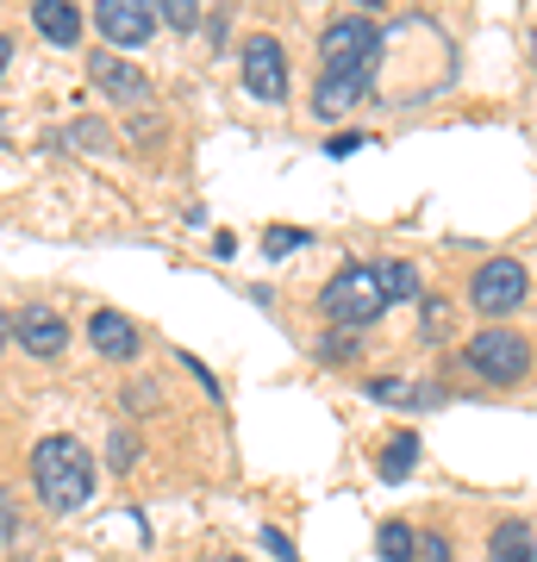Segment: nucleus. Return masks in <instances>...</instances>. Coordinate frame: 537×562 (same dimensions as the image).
Returning a JSON list of instances; mask_svg holds the SVG:
<instances>
[{
  "instance_id": "obj_25",
  "label": "nucleus",
  "mask_w": 537,
  "mask_h": 562,
  "mask_svg": "<svg viewBox=\"0 0 537 562\" xmlns=\"http://www.w3.org/2000/svg\"><path fill=\"white\" fill-rule=\"evenodd\" d=\"M163 13H169V25H194V20H200V7H194V0H169Z\"/></svg>"
},
{
  "instance_id": "obj_5",
  "label": "nucleus",
  "mask_w": 537,
  "mask_h": 562,
  "mask_svg": "<svg viewBox=\"0 0 537 562\" xmlns=\"http://www.w3.org/2000/svg\"><path fill=\"white\" fill-rule=\"evenodd\" d=\"M525 294H532V276H525V262H513V257H488L476 269V288H469L476 313H488V319L518 313V306H525Z\"/></svg>"
},
{
  "instance_id": "obj_26",
  "label": "nucleus",
  "mask_w": 537,
  "mask_h": 562,
  "mask_svg": "<svg viewBox=\"0 0 537 562\" xmlns=\"http://www.w3.org/2000/svg\"><path fill=\"white\" fill-rule=\"evenodd\" d=\"M357 132H338V138H332V144H325V157H350V150H357Z\"/></svg>"
},
{
  "instance_id": "obj_18",
  "label": "nucleus",
  "mask_w": 537,
  "mask_h": 562,
  "mask_svg": "<svg viewBox=\"0 0 537 562\" xmlns=\"http://www.w3.org/2000/svg\"><path fill=\"white\" fill-rule=\"evenodd\" d=\"M369 401H432V387H413V382H369Z\"/></svg>"
},
{
  "instance_id": "obj_21",
  "label": "nucleus",
  "mask_w": 537,
  "mask_h": 562,
  "mask_svg": "<svg viewBox=\"0 0 537 562\" xmlns=\"http://www.w3.org/2000/svg\"><path fill=\"white\" fill-rule=\"evenodd\" d=\"M13 538H20V501H13V494L0 487V550H7Z\"/></svg>"
},
{
  "instance_id": "obj_8",
  "label": "nucleus",
  "mask_w": 537,
  "mask_h": 562,
  "mask_svg": "<svg viewBox=\"0 0 537 562\" xmlns=\"http://www.w3.org/2000/svg\"><path fill=\"white\" fill-rule=\"evenodd\" d=\"M88 76H94V88L113 106H150V76H138V69L125 57H113V50H94V57H88Z\"/></svg>"
},
{
  "instance_id": "obj_17",
  "label": "nucleus",
  "mask_w": 537,
  "mask_h": 562,
  "mask_svg": "<svg viewBox=\"0 0 537 562\" xmlns=\"http://www.w3.org/2000/svg\"><path fill=\"white\" fill-rule=\"evenodd\" d=\"M306 244H313V232H300V225H269L262 232V250L269 257H288V250H306Z\"/></svg>"
},
{
  "instance_id": "obj_14",
  "label": "nucleus",
  "mask_w": 537,
  "mask_h": 562,
  "mask_svg": "<svg viewBox=\"0 0 537 562\" xmlns=\"http://www.w3.org/2000/svg\"><path fill=\"white\" fill-rule=\"evenodd\" d=\"M369 269H376L388 306H394V301H418V269L406 257H381V262H369Z\"/></svg>"
},
{
  "instance_id": "obj_29",
  "label": "nucleus",
  "mask_w": 537,
  "mask_h": 562,
  "mask_svg": "<svg viewBox=\"0 0 537 562\" xmlns=\"http://www.w3.org/2000/svg\"><path fill=\"white\" fill-rule=\"evenodd\" d=\"M225 562H244V557H225Z\"/></svg>"
},
{
  "instance_id": "obj_7",
  "label": "nucleus",
  "mask_w": 537,
  "mask_h": 562,
  "mask_svg": "<svg viewBox=\"0 0 537 562\" xmlns=\"http://www.w3.org/2000/svg\"><path fill=\"white\" fill-rule=\"evenodd\" d=\"M94 25H100L107 44H125V50H132V44H144L157 32V7H150V0H100Z\"/></svg>"
},
{
  "instance_id": "obj_22",
  "label": "nucleus",
  "mask_w": 537,
  "mask_h": 562,
  "mask_svg": "<svg viewBox=\"0 0 537 562\" xmlns=\"http://www.w3.org/2000/svg\"><path fill=\"white\" fill-rule=\"evenodd\" d=\"M262 543H269V557H276V562H300L294 538H288V531H276V525H262Z\"/></svg>"
},
{
  "instance_id": "obj_10",
  "label": "nucleus",
  "mask_w": 537,
  "mask_h": 562,
  "mask_svg": "<svg viewBox=\"0 0 537 562\" xmlns=\"http://www.w3.org/2000/svg\"><path fill=\"white\" fill-rule=\"evenodd\" d=\"M88 344H94L100 357L125 362V357H138V325L120 319V313H94V319H88Z\"/></svg>"
},
{
  "instance_id": "obj_24",
  "label": "nucleus",
  "mask_w": 537,
  "mask_h": 562,
  "mask_svg": "<svg viewBox=\"0 0 537 562\" xmlns=\"http://www.w3.org/2000/svg\"><path fill=\"white\" fill-rule=\"evenodd\" d=\"M444 325H450V306H444V301H425V338H438Z\"/></svg>"
},
{
  "instance_id": "obj_3",
  "label": "nucleus",
  "mask_w": 537,
  "mask_h": 562,
  "mask_svg": "<svg viewBox=\"0 0 537 562\" xmlns=\"http://www.w3.org/2000/svg\"><path fill=\"white\" fill-rule=\"evenodd\" d=\"M376 25L369 20H332L325 38H318V81H350V76H376Z\"/></svg>"
},
{
  "instance_id": "obj_23",
  "label": "nucleus",
  "mask_w": 537,
  "mask_h": 562,
  "mask_svg": "<svg viewBox=\"0 0 537 562\" xmlns=\"http://www.w3.org/2000/svg\"><path fill=\"white\" fill-rule=\"evenodd\" d=\"M350 350H357V331H338L332 344H318V357L325 362H350Z\"/></svg>"
},
{
  "instance_id": "obj_4",
  "label": "nucleus",
  "mask_w": 537,
  "mask_h": 562,
  "mask_svg": "<svg viewBox=\"0 0 537 562\" xmlns=\"http://www.w3.org/2000/svg\"><path fill=\"white\" fill-rule=\"evenodd\" d=\"M469 369H476L488 387H513L525 369H532V344L518 338V331H506V325H488V331H476L469 338Z\"/></svg>"
},
{
  "instance_id": "obj_6",
  "label": "nucleus",
  "mask_w": 537,
  "mask_h": 562,
  "mask_svg": "<svg viewBox=\"0 0 537 562\" xmlns=\"http://www.w3.org/2000/svg\"><path fill=\"white\" fill-rule=\"evenodd\" d=\"M244 88L257 94V101L276 106L281 94H288V57H281L276 38H244Z\"/></svg>"
},
{
  "instance_id": "obj_12",
  "label": "nucleus",
  "mask_w": 537,
  "mask_h": 562,
  "mask_svg": "<svg viewBox=\"0 0 537 562\" xmlns=\"http://www.w3.org/2000/svg\"><path fill=\"white\" fill-rule=\"evenodd\" d=\"M488 550H494V562H537V538L525 519H500L494 538H488Z\"/></svg>"
},
{
  "instance_id": "obj_9",
  "label": "nucleus",
  "mask_w": 537,
  "mask_h": 562,
  "mask_svg": "<svg viewBox=\"0 0 537 562\" xmlns=\"http://www.w3.org/2000/svg\"><path fill=\"white\" fill-rule=\"evenodd\" d=\"M13 338L32 350V357H63L69 350V319H63L57 306H20V319H13Z\"/></svg>"
},
{
  "instance_id": "obj_16",
  "label": "nucleus",
  "mask_w": 537,
  "mask_h": 562,
  "mask_svg": "<svg viewBox=\"0 0 537 562\" xmlns=\"http://www.w3.org/2000/svg\"><path fill=\"white\" fill-rule=\"evenodd\" d=\"M376 550H381V562H413L418 557V531L406 519H388L376 531Z\"/></svg>"
},
{
  "instance_id": "obj_28",
  "label": "nucleus",
  "mask_w": 537,
  "mask_h": 562,
  "mask_svg": "<svg viewBox=\"0 0 537 562\" xmlns=\"http://www.w3.org/2000/svg\"><path fill=\"white\" fill-rule=\"evenodd\" d=\"M7 63H13V38H0V76H7Z\"/></svg>"
},
{
  "instance_id": "obj_1",
  "label": "nucleus",
  "mask_w": 537,
  "mask_h": 562,
  "mask_svg": "<svg viewBox=\"0 0 537 562\" xmlns=\"http://www.w3.org/2000/svg\"><path fill=\"white\" fill-rule=\"evenodd\" d=\"M32 487H38V501L51 513H76L94 494V462L76 438H44L32 450Z\"/></svg>"
},
{
  "instance_id": "obj_15",
  "label": "nucleus",
  "mask_w": 537,
  "mask_h": 562,
  "mask_svg": "<svg viewBox=\"0 0 537 562\" xmlns=\"http://www.w3.org/2000/svg\"><path fill=\"white\" fill-rule=\"evenodd\" d=\"M413 462H418V438H413V431L388 438V443H381V482H406V475H413Z\"/></svg>"
},
{
  "instance_id": "obj_19",
  "label": "nucleus",
  "mask_w": 537,
  "mask_h": 562,
  "mask_svg": "<svg viewBox=\"0 0 537 562\" xmlns=\"http://www.w3.org/2000/svg\"><path fill=\"white\" fill-rule=\"evenodd\" d=\"M107 462L125 475V469L138 462V438H132V431H113V438H107Z\"/></svg>"
},
{
  "instance_id": "obj_11",
  "label": "nucleus",
  "mask_w": 537,
  "mask_h": 562,
  "mask_svg": "<svg viewBox=\"0 0 537 562\" xmlns=\"http://www.w3.org/2000/svg\"><path fill=\"white\" fill-rule=\"evenodd\" d=\"M32 25H38L51 44H76L81 38V13L69 7V0H38V7H32Z\"/></svg>"
},
{
  "instance_id": "obj_13",
  "label": "nucleus",
  "mask_w": 537,
  "mask_h": 562,
  "mask_svg": "<svg viewBox=\"0 0 537 562\" xmlns=\"http://www.w3.org/2000/svg\"><path fill=\"white\" fill-rule=\"evenodd\" d=\"M362 88H369L362 76H350V81H318V88H313V113H318V120H344V113L362 101Z\"/></svg>"
},
{
  "instance_id": "obj_30",
  "label": "nucleus",
  "mask_w": 537,
  "mask_h": 562,
  "mask_svg": "<svg viewBox=\"0 0 537 562\" xmlns=\"http://www.w3.org/2000/svg\"><path fill=\"white\" fill-rule=\"evenodd\" d=\"M532 50H537V38H532Z\"/></svg>"
},
{
  "instance_id": "obj_27",
  "label": "nucleus",
  "mask_w": 537,
  "mask_h": 562,
  "mask_svg": "<svg viewBox=\"0 0 537 562\" xmlns=\"http://www.w3.org/2000/svg\"><path fill=\"white\" fill-rule=\"evenodd\" d=\"M7 344H13V313L0 306V350H7Z\"/></svg>"
},
{
  "instance_id": "obj_20",
  "label": "nucleus",
  "mask_w": 537,
  "mask_h": 562,
  "mask_svg": "<svg viewBox=\"0 0 537 562\" xmlns=\"http://www.w3.org/2000/svg\"><path fill=\"white\" fill-rule=\"evenodd\" d=\"M413 562H457L450 557V538H444V531H418V557Z\"/></svg>"
},
{
  "instance_id": "obj_2",
  "label": "nucleus",
  "mask_w": 537,
  "mask_h": 562,
  "mask_svg": "<svg viewBox=\"0 0 537 562\" xmlns=\"http://www.w3.org/2000/svg\"><path fill=\"white\" fill-rule=\"evenodd\" d=\"M381 306H388V294H381V281H376L369 262H350V269H338V276L318 288V313L338 325V331H362V325H376Z\"/></svg>"
}]
</instances>
